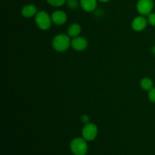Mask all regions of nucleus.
Returning a JSON list of instances; mask_svg holds the SVG:
<instances>
[{
	"label": "nucleus",
	"mask_w": 155,
	"mask_h": 155,
	"mask_svg": "<svg viewBox=\"0 0 155 155\" xmlns=\"http://www.w3.org/2000/svg\"><path fill=\"white\" fill-rule=\"evenodd\" d=\"M69 36L65 34H58L52 41V46L57 51H64L71 45Z\"/></svg>",
	"instance_id": "f257e3e1"
},
{
	"label": "nucleus",
	"mask_w": 155,
	"mask_h": 155,
	"mask_svg": "<svg viewBox=\"0 0 155 155\" xmlns=\"http://www.w3.org/2000/svg\"><path fill=\"white\" fill-rule=\"evenodd\" d=\"M71 150L75 155H86L88 151L86 140L81 138L74 139L71 143Z\"/></svg>",
	"instance_id": "f03ea898"
},
{
	"label": "nucleus",
	"mask_w": 155,
	"mask_h": 155,
	"mask_svg": "<svg viewBox=\"0 0 155 155\" xmlns=\"http://www.w3.org/2000/svg\"><path fill=\"white\" fill-rule=\"evenodd\" d=\"M36 24L41 30H48L51 24V18L45 12H39L36 14L35 18Z\"/></svg>",
	"instance_id": "7ed1b4c3"
},
{
	"label": "nucleus",
	"mask_w": 155,
	"mask_h": 155,
	"mask_svg": "<svg viewBox=\"0 0 155 155\" xmlns=\"http://www.w3.org/2000/svg\"><path fill=\"white\" fill-rule=\"evenodd\" d=\"M83 139L86 141H92L98 134V129L94 124H86L82 131Z\"/></svg>",
	"instance_id": "20e7f679"
},
{
	"label": "nucleus",
	"mask_w": 155,
	"mask_h": 155,
	"mask_svg": "<svg viewBox=\"0 0 155 155\" xmlns=\"http://www.w3.org/2000/svg\"><path fill=\"white\" fill-rule=\"evenodd\" d=\"M154 7L152 0H139L137 3V11L142 15H148L151 14Z\"/></svg>",
	"instance_id": "39448f33"
},
{
	"label": "nucleus",
	"mask_w": 155,
	"mask_h": 155,
	"mask_svg": "<svg viewBox=\"0 0 155 155\" xmlns=\"http://www.w3.org/2000/svg\"><path fill=\"white\" fill-rule=\"evenodd\" d=\"M71 45L76 51H83L87 48L88 42L85 38L77 36L71 41Z\"/></svg>",
	"instance_id": "423d86ee"
},
{
	"label": "nucleus",
	"mask_w": 155,
	"mask_h": 155,
	"mask_svg": "<svg viewBox=\"0 0 155 155\" xmlns=\"http://www.w3.org/2000/svg\"><path fill=\"white\" fill-rule=\"evenodd\" d=\"M51 21L56 25H62L67 21V15L62 11H56L51 16Z\"/></svg>",
	"instance_id": "0eeeda50"
},
{
	"label": "nucleus",
	"mask_w": 155,
	"mask_h": 155,
	"mask_svg": "<svg viewBox=\"0 0 155 155\" xmlns=\"http://www.w3.org/2000/svg\"><path fill=\"white\" fill-rule=\"evenodd\" d=\"M146 26L147 20L144 17H137L132 22V28L135 31H142Z\"/></svg>",
	"instance_id": "6e6552de"
},
{
	"label": "nucleus",
	"mask_w": 155,
	"mask_h": 155,
	"mask_svg": "<svg viewBox=\"0 0 155 155\" xmlns=\"http://www.w3.org/2000/svg\"><path fill=\"white\" fill-rule=\"evenodd\" d=\"M80 5L86 12H92L97 6L96 0H80Z\"/></svg>",
	"instance_id": "1a4fd4ad"
},
{
	"label": "nucleus",
	"mask_w": 155,
	"mask_h": 155,
	"mask_svg": "<svg viewBox=\"0 0 155 155\" xmlns=\"http://www.w3.org/2000/svg\"><path fill=\"white\" fill-rule=\"evenodd\" d=\"M36 12H37V9L34 5H25L23 8L21 13H22L23 16L25 17V18H32V17L36 15Z\"/></svg>",
	"instance_id": "9d476101"
},
{
	"label": "nucleus",
	"mask_w": 155,
	"mask_h": 155,
	"mask_svg": "<svg viewBox=\"0 0 155 155\" xmlns=\"http://www.w3.org/2000/svg\"><path fill=\"white\" fill-rule=\"evenodd\" d=\"M81 32V27L77 24H73L69 27L68 33L70 37H77Z\"/></svg>",
	"instance_id": "9b49d317"
},
{
	"label": "nucleus",
	"mask_w": 155,
	"mask_h": 155,
	"mask_svg": "<svg viewBox=\"0 0 155 155\" xmlns=\"http://www.w3.org/2000/svg\"><path fill=\"white\" fill-rule=\"evenodd\" d=\"M141 87L146 91H150L153 88V81L149 78H144L141 81Z\"/></svg>",
	"instance_id": "f8f14e48"
},
{
	"label": "nucleus",
	"mask_w": 155,
	"mask_h": 155,
	"mask_svg": "<svg viewBox=\"0 0 155 155\" xmlns=\"http://www.w3.org/2000/svg\"><path fill=\"white\" fill-rule=\"evenodd\" d=\"M47 2L52 6L58 7V6L63 5L65 2H66V0H47Z\"/></svg>",
	"instance_id": "ddd939ff"
},
{
	"label": "nucleus",
	"mask_w": 155,
	"mask_h": 155,
	"mask_svg": "<svg viewBox=\"0 0 155 155\" xmlns=\"http://www.w3.org/2000/svg\"><path fill=\"white\" fill-rule=\"evenodd\" d=\"M68 4L71 8L76 9L78 7V1L77 0H68Z\"/></svg>",
	"instance_id": "4468645a"
},
{
	"label": "nucleus",
	"mask_w": 155,
	"mask_h": 155,
	"mask_svg": "<svg viewBox=\"0 0 155 155\" xmlns=\"http://www.w3.org/2000/svg\"><path fill=\"white\" fill-rule=\"evenodd\" d=\"M148 98H149L150 101L155 103V88H152V89L149 91Z\"/></svg>",
	"instance_id": "2eb2a0df"
},
{
	"label": "nucleus",
	"mask_w": 155,
	"mask_h": 155,
	"mask_svg": "<svg viewBox=\"0 0 155 155\" xmlns=\"http://www.w3.org/2000/svg\"><path fill=\"white\" fill-rule=\"evenodd\" d=\"M148 22L151 25L155 26V13H151L148 15Z\"/></svg>",
	"instance_id": "dca6fc26"
},
{
	"label": "nucleus",
	"mask_w": 155,
	"mask_h": 155,
	"mask_svg": "<svg viewBox=\"0 0 155 155\" xmlns=\"http://www.w3.org/2000/svg\"><path fill=\"white\" fill-rule=\"evenodd\" d=\"M89 120V118L87 115H84V116H83V117H82V121H83V123H85V124H88Z\"/></svg>",
	"instance_id": "f3484780"
},
{
	"label": "nucleus",
	"mask_w": 155,
	"mask_h": 155,
	"mask_svg": "<svg viewBox=\"0 0 155 155\" xmlns=\"http://www.w3.org/2000/svg\"><path fill=\"white\" fill-rule=\"evenodd\" d=\"M98 1L101 2H107L110 1V0H98Z\"/></svg>",
	"instance_id": "a211bd4d"
},
{
	"label": "nucleus",
	"mask_w": 155,
	"mask_h": 155,
	"mask_svg": "<svg viewBox=\"0 0 155 155\" xmlns=\"http://www.w3.org/2000/svg\"><path fill=\"white\" fill-rule=\"evenodd\" d=\"M152 51H153V53H154V54H155V45H154V48H153Z\"/></svg>",
	"instance_id": "6ab92c4d"
}]
</instances>
